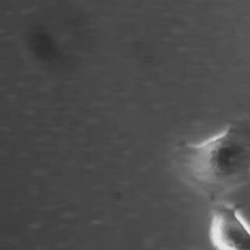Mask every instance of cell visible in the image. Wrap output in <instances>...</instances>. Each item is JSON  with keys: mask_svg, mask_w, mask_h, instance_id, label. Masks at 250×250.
I'll return each mask as SVG.
<instances>
[{"mask_svg": "<svg viewBox=\"0 0 250 250\" xmlns=\"http://www.w3.org/2000/svg\"><path fill=\"white\" fill-rule=\"evenodd\" d=\"M209 237L216 250H250V228L236 205L216 204L211 211Z\"/></svg>", "mask_w": 250, "mask_h": 250, "instance_id": "7a4b0ae2", "label": "cell"}, {"mask_svg": "<svg viewBox=\"0 0 250 250\" xmlns=\"http://www.w3.org/2000/svg\"><path fill=\"white\" fill-rule=\"evenodd\" d=\"M176 159L188 182L210 201H218L250 179V121H232L201 143H181Z\"/></svg>", "mask_w": 250, "mask_h": 250, "instance_id": "6da1fadb", "label": "cell"}]
</instances>
